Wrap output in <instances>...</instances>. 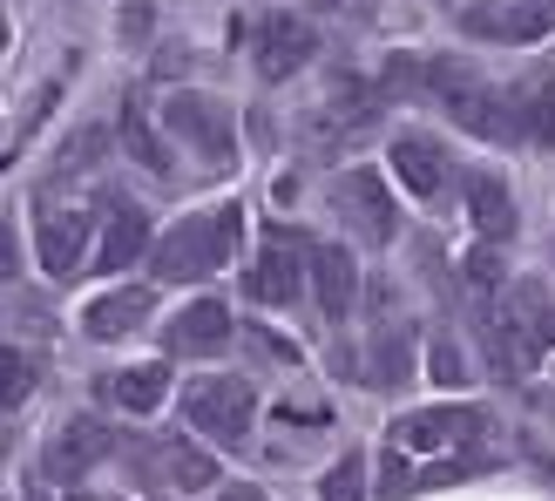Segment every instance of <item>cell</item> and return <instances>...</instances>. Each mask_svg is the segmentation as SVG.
<instances>
[{"label": "cell", "mask_w": 555, "mask_h": 501, "mask_svg": "<svg viewBox=\"0 0 555 501\" xmlns=\"http://www.w3.org/2000/svg\"><path fill=\"white\" fill-rule=\"evenodd\" d=\"M467 278H475V285H494V278H502V251H475V258H467Z\"/></svg>", "instance_id": "83f0119b"}, {"label": "cell", "mask_w": 555, "mask_h": 501, "mask_svg": "<svg viewBox=\"0 0 555 501\" xmlns=\"http://www.w3.org/2000/svg\"><path fill=\"white\" fill-rule=\"evenodd\" d=\"M150 251V224H143V210L135 204H116V217H108V231H102V251H95V271H122L135 265Z\"/></svg>", "instance_id": "2e32d148"}, {"label": "cell", "mask_w": 555, "mask_h": 501, "mask_svg": "<svg viewBox=\"0 0 555 501\" xmlns=\"http://www.w3.org/2000/svg\"><path fill=\"white\" fill-rule=\"evenodd\" d=\"M515 108H521V123H529L535 143H555V75L521 81V89H515Z\"/></svg>", "instance_id": "d6986e66"}, {"label": "cell", "mask_w": 555, "mask_h": 501, "mask_svg": "<svg viewBox=\"0 0 555 501\" xmlns=\"http://www.w3.org/2000/svg\"><path fill=\"white\" fill-rule=\"evenodd\" d=\"M163 475L183 494H204V488H217V461L204 448H190V440H170V448H163Z\"/></svg>", "instance_id": "ac0fdd59"}, {"label": "cell", "mask_w": 555, "mask_h": 501, "mask_svg": "<svg viewBox=\"0 0 555 501\" xmlns=\"http://www.w3.org/2000/svg\"><path fill=\"white\" fill-rule=\"evenodd\" d=\"M183 413L197 421L204 434H217V440H237L244 427H251V413H258V400H251V386L244 380H231V373H210V380H197L183 394Z\"/></svg>", "instance_id": "5b68a950"}, {"label": "cell", "mask_w": 555, "mask_h": 501, "mask_svg": "<svg viewBox=\"0 0 555 501\" xmlns=\"http://www.w3.org/2000/svg\"><path fill=\"white\" fill-rule=\"evenodd\" d=\"M325 501H366V454H339L325 475Z\"/></svg>", "instance_id": "603a6c76"}, {"label": "cell", "mask_w": 555, "mask_h": 501, "mask_svg": "<svg viewBox=\"0 0 555 501\" xmlns=\"http://www.w3.org/2000/svg\"><path fill=\"white\" fill-rule=\"evenodd\" d=\"M68 501H95V494H81V488H75V494H68Z\"/></svg>", "instance_id": "1f68e13d"}, {"label": "cell", "mask_w": 555, "mask_h": 501, "mask_svg": "<svg viewBox=\"0 0 555 501\" xmlns=\"http://www.w3.org/2000/svg\"><path fill=\"white\" fill-rule=\"evenodd\" d=\"M555 27V0H475L461 8V35L475 41H542Z\"/></svg>", "instance_id": "277c9868"}, {"label": "cell", "mask_w": 555, "mask_h": 501, "mask_svg": "<svg viewBox=\"0 0 555 501\" xmlns=\"http://www.w3.org/2000/svg\"><path fill=\"white\" fill-rule=\"evenodd\" d=\"M475 434H481V413L440 407V413H406V421H393V448L400 454H448V448H467Z\"/></svg>", "instance_id": "52a82bcc"}, {"label": "cell", "mask_w": 555, "mask_h": 501, "mask_svg": "<svg viewBox=\"0 0 555 501\" xmlns=\"http://www.w3.org/2000/svg\"><path fill=\"white\" fill-rule=\"evenodd\" d=\"M312 292H319V305H325V319H346V312H352L359 271H352V251H346V244H312Z\"/></svg>", "instance_id": "30bf717a"}, {"label": "cell", "mask_w": 555, "mask_h": 501, "mask_svg": "<svg viewBox=\"0 0 555 501\" xmlns=\"http://www.w3.org/2000/svg\"><path fill=\"white\" fill-rule=\"evenodd\" d=\"M434 380L440 386H461L467 380V359L454 352V339H434Z\"/></svg>", "instance_id": "4316f807"}, {"label": "cell", "mask_w": 555, "mask_h": 501, "mask_svg": "<svg viewBox=\"0 0 555 501\" xmlns=\"http://www.w3.org/2000/svg\"><path fill=\"white\" fill-rule=\"evenodd\" d=\"M305 271H312V244H298V231H271L264 244V265L244 278V292H251L258 305H292Z\"/></svg>", "instance_id": "8992f818"}, {"label": "cell", "mask_w": 555, "mask_h": 501, "mask_svg": "<svg viewBox=\"0 0 555 501\" xmlns=\"http://www.w3.org/2000/svg\"><path fill=\"white\" fill-rule=\"evenodd\" d=\"M332 210H339V224L366 244H393L400 237V210H393V190H386L373 170H346L332 183Z\"/></svg>", "instance_id": "3957f363"}, {"label": "cell", "mask_w": 555, "mask_h": 501, "mask_svg": "<svg viewBox=\"0 0 555 501\" xmlns=\"http://www.w3.org/2000/svg\"><path fill=\"white\" fill-rule=\"evenodd\" d=\"M163 123L177 129V143L197 156V163H231V108L217 95H197V89H177L170 102H163Z\"/></svg>", "instance_id": "7a4b0ae2"}, {"label": "cell", "mask_w": 555, "mask_h": 501, "mask_svg": "<svg viewBox=\"0 0 555 501\" xmlns=\"http://www.w3.org/2000/svg\"><path fill=\"white\" fill-rule=\"evenodd\" d=\"M102 448H108V427H102V421H68L62 434H54L48 475H54V481H75V475H89V467L102 461Z\"/></svg>", "instance_id": "4fadbf2b"}, {"label": "cell", "mask_w": 555, "mask_h": 501, "mask_svg": "<svg viewBox=\"0 0 555 501\" xmlns=\"http://www.w3.org/2000/svg\"><path fill=\"white\" fill-rule=\"evenodd\" d=\"M163 394H170V367H129V373L116 380V400H122L129 413H150Z\"/></svg>", "instance_id": "ffe728a7"}, {"label": "cell", "mask_w": 555, "mask_h": 501, "mask_svg": "<svg viewBox=\"0 0 555 501\" xmlns=\"http://www.w3.org/2000/svg\"><path fill=\"white\" fill-rule=\"evenodd\" d=\"M481 339H488V359H494V373H529L535 367V332L529 325H515V312H494V305H481Z\"/></svg>", "instance_id": "8fae6325"}, {"label": "cell", "mask_w": 555, "mask_h": 501, "mask_svg": "<svg viewBox=\"0 0 555 501\" xmlns=\"http://www.w3.org/2000/svg\"><path fill=\"white\" fill-rule=\"evenodd\" d=\"M150 305H156V292H143V285H122V292H102L89 312H81V325L95 332V339H122V332H135L150 319Z\"/></svg>", "instance_id": "5bb4252c"}, {"label": "cell", "mask_w": 555, "mask_h": 501, "mask_svg": "<svg viewBox=\"0 0 555 501\" xmlns=\"http://www.w3.org/2000/svg\"><path fill=\"white\" fill-rule=\"evenodd\" d=\"M122 136H129V150L150 163V170H163V150H156V136L143 123V102H122Z\"/></svg>", "instance_id": "cb8c5ba5"}, {"label": "cell", "mask_w": 555, "mask_h": 501, "mask_svg": "<svg viewBox=\"0 0 555 501\" xmlns=\"http://www.w3.org/2000/svg\"><path fill=\"white\" fill-rule=\"evenodd\" d=\"M27 386H35V367H27L21 352H8V359H0V400L21 407V400H27Z\"/></svg>", "instance_id": "484cf974"}, {"label": "cell", "mask_w": 555, "mask_h": 501, "mask_svg": "<svg viewBox=\"0 0 555 501\" xmlns=\"http://www.w3.org/2000/svg\"><path fill=\"white\" fill-rule=\"evenodd\" d=\"M312 48H319V35H312V21H264L258 27V75L264 81H285V75H298L305 62H312Z\"/></svg>", "instance_id": "9c48e42d"}, {"label": "cell", "mask_w": 555, "mask_h": 501, "mask_svg": "<svg viewBox=\"0 0 555 501\" xmlns=\"http://www.w3.org/2000/svg\"><path fill=\"white\" fill-rule=\"evenodd\" d=\"M224 339H231V312L217 298L183 305V312L170 319V332H163V346H170V352H210V346H224Z\"/></svg>", "instance_id": "7c38bea8"}, {"label": "cell", "mask_w": 555, "mask_h": 501, "mask_svg": "<svg viewBox=\"0 0 555 501\" xmlns=\"http://www.w3.org/2000/svg\"><path fill=\"white\" fill-rule=\"evenodd\" d=\"M237 231H244L237 204L210 210V217H183V224L156 244V278H210L237 251Z\"/></svg>", "instance_id": "6da1fadb"}, {"label": "cell", "mask_w": 555, "mask_h": 501, "mask_svg": "<svg viewBox=\"0 0 555 501\" xmlns=\"http://www.w3.org/2000/svg\"><path fill=\"white\" fill-rule=\"evenodd\" d=\"M54 102H62V81H48V89H35V95H27V108H21V116H14V150L27 143V136H35V123L48 116Z\"/></svg>", "instance_id": "d4e9b609"}, {"label": "cell", "mask_w": 555, "mask_h": 501, "mask_svg": "<svg viewBox=\"0 0 555 501\" xmlns=\"http://www.w3.org/2000/svg\"><path fill=\"white\" fill-rule=\"evenodd\" d=\"M515 312H521V325L535 332V346H555V298L535 285V278H529V285H515Z\"/></svg>", "instance_id": "7402d4cb"}, {"label": "cell", "mask_w": 555, "mask_h": 501, "mask_svg": "<svg viewBox=\"0 0 555 501\" xmlns=\"http://www.w3.org/2000/svg\"><path fill=\"white\" fill-rule=\"evenodd\" d=\"M108 156V129H75L62 156H54V177H81V170H95V163Z\"/></svg>", "instance_id": "44dd1931"}, {"label": "cell", "mask_w": 555, "mask_h": 501, "mask_svg": "<svg viewBox=\"0 0 555 501\" xmlns=\"http://www.w3.org/2000/svg\"><path fill=\"white\" fill-rule=\"evenodd\" d=\"M35 251H41V271L48 278H75L81 265H89V217L48 204L35 217Z\"/></svg>", "instance_id": "ba28073f"}, {"label": "cell", "mask_w": 555, "mask_h": 501, "mask_svg": "<svg viewBox=\"0 0 555 501\" xmlns=\"http://www.w3.org/2000/svg\"><path fill=\"white\" fill-rule=\"evenodd\" d=\"M21 501H48V494H41V488H35V481H27V494H21Z\"/></svg>", "instance_id": "4dcf8cb0"}, {"label": "cell", "mask_w": 555, "mask_h": 501, "mask_svg": "<svg viewBox=\"0 0 555 501\" xmlns=\"http://www.w3.org/2000/svg\"><path fill=\"white\" fill-rule=\"evenodd\" d=\"M224 501H264V494H258L251 481H237V488H224Z\"/></svg>", "instance_id": "f546056e"}, {"label": "cell", "mask_w": 555, "mask_h": 501, "mask_svg": "<svg viewBox=\"0 0 555 501\" xmlns=\"http://www.w3.org/2000/svg\"><path fill=\"white\" fill-rule=\"evenodd\" d=\"M393 177L413 190V197H440V183H448V156H440V143H427V136H400V143H393Z\"/></svg>", "instance_id": "9a60e30c"}, {"label": "cell", "mask_w": 555, "mask_h": 501, "mask_svg": "<svg viewBox=\"0 0 555 501\" xmlns=\"http://www.w3.org/2000/svg\"><path fill=\"white\" fill-rule=\"evenodd\" d=\"M467 210H475V231L481 237H515V204H508L502 177H488V170L467 177Z\"/></svg>", "instance_id": "e0dca14e"}, {"label": "cell", "mask_w": 555, "mask_h": 501, "mask_svg": "<svg viewBox=\"0 0 555 501\" xmlns=\"http://www.w3.org/2000/svg\"><path fill=\"white\" fill-rule=\"evenodd\" d=\"M150 21H156V14L143 8V0H135V8L122 14V35H129V41H143V35H150Z\"/></svg>", "instance_id": "f1b7e54d"}]
</instances>
